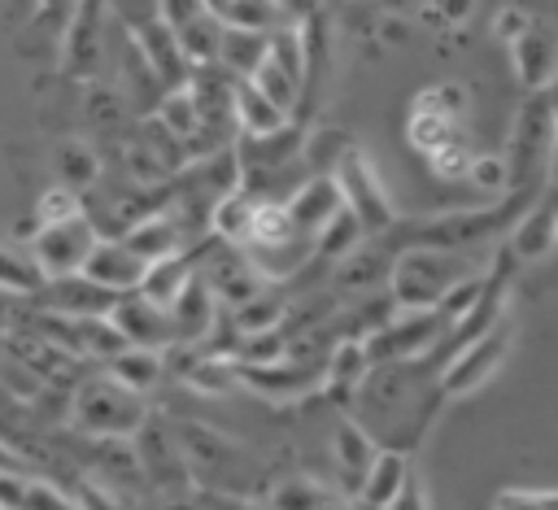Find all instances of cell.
<instances>
[{"label": "cell", "mask_w": 558, "mask_h": 510, "mask_svg": "<svg viewBox=\"0 0 558 510\" xmlns=\"http://www.w3.org/2000/svg\"><path fill=\"white\" fill-rule=\"evenodd\" d=\"M170 314V327H174V344H192V340H205L218 323V301L214 292L205 288L201 275L187 279V288L174 296V305L166 309Z\"/></svg>", "instance_id": "obj_13"}, {"label": "cell", "mask_w": 558, "mask_h": 510, "mask_svg": "<svg viewBox=\"0 0 558 510\" xmlns=\"http://www.w3.org/2000/svg\"><path fill=\"white\" fill-rule=\"evenodd\" d=\"M493 31H497V39L510 48L514 39H523V35L532 31V22H527V13H523V9L506 4V9H497V17H493Z\"/></svg>", "instance_id": "obj_46"}, {"label": "cell", "mask_w": 558, "mask_h": 510, "mask_svg": "<svg viewBox=\"0 0 558 510\" xmlns=\"http://www.w3.org/2000/svg\"><path fill=\"white\" fill-rule=\"evenodd\" d=\"M201 279H205V288L214 292V301H227L231 305V314L240 309V305H248L257 292H262V279L253 275V266L244 262V253H222V257H214L205 270H196Z\"/></svg>", "instance_id": "obj_14"}, {"label": "cell", "mask_w": 558, "mask_h": 510, "mask_svg": "<svg viewBox=\"0 0 558 510\" xmlns=\"http://www.w3.org/2000/svg\"><path fill=\"white\" fill-rule=\"evenodd\" d=\"M275 327H283V301L279 296L257 292L248 305L235 309V331L240 336H257V331H275Z\"/></svg>", "instance_id": "obj_39"}, {"label": "cell", "mask_w": 558, "mask_h": 510, "mask_svg": "<svg viewBox=\"0 0 558 510\" xmlns=\"http://www.w3.org/2000/svg\"><path fill=\"white\" fill-rule=\"evenodd\" d=\"M109 327L122 336L126 349H153V353H166L174 344V327H170V314L148 305L144 296H118V305L109 309Z\"/></svg>", "instance_id": "obj_8"}, {"label": "cell", "mask_w": 558, "mask_h": 510, "mask_svg": "<svg viewBox=\"0 0 558 510\" xmlns=\"http://www.w3.org/2000/svg\"><path fill=\"white\" fill-rule=\"evenodd\" d=\"M70 501H74V510H126L122 497H118L109 484H100V479H83V484L70 493Z\"/></svg>", "instance_id": "obj_45"}, {"label": "cell", "mask_w": 558, "mask_h": 510, "mask_svg": "<svg viewBox=\"0 0 558 510\" xmlns=\"http://www.w3.org/2000/svg\"><path fill=\"white\" fill-rule=\"evenodd\" d=\"M166 510H196V506H187V501H174V506H166Z\"/></svg>", "instance_id": "obj_49"}, {"label": "cell", "mask_w": 558, "mask_h": 510, "mask_svg": "<svg viewBox=\"0 0 558 510\" xmlns=\"http://www.w3.org/2000/svg\"><path fill=\"white\" fill-rule=\"evenodd\" d=\"M183 379H187V388H196V392H205V397H227V392L240 388L231 357H196V362L183 371Z\"/></svg>", "instance_id": "obj_33"}, {"label": "cell", "mask_w": 558, "mask_h": 510, "mask_svg": "<svg viewBox=\"0 0 558 510\" xmlns=\"http://www.w3.org/2000/svg\"><path fill=\"white\" fill-rule=\"evenodd\" d=\"M405 479H410V458H405L401 449H379L375 466L366 471V479H362V488H357V501H362L366 510H388Z\"/></svg>", "instance_id": "obj_23"}, {"label": "cell", "mask_w": 558, "mask_h": 510, "mask_svg": "<svg viewBox=\"0 0 558 510\" xmlns=\"http://www.w3.org/2000/svg\"><path fill=\"white\" fill-rule=\"evenodd\" d=\"M100 57V9L96 4H78L70 13L65 39H61V70L70 74H87Z\"/></svg>", "instance_id": "obj_19"}, {"label": "cell", "mask_w": 558, "mask_h": 510, "mask_svg": "<svg viewBox=\"0 0 558 510\" xmlns=\"http://www.w3.org/2000/svg\"><path fill=\"white\" fill-rule=\"evenodd\" d=\"M196 275V266H192V257H166V262H153L148 270H144V279H140V288H135V296H144L148 305H157V309H170L174 305V296L187 288V279Z\"/></svg>", "instance_id": "obj_24"}, {"label": "cell", "mask_w": 558, "mask_h": 510, "mask_svg": "<svg viewBox=\"0 0 558 510\" xmlns=\"http://www.w3.org/2000/svg\"><path fill=\"white\" fill-rule=\"evenodd\" d=\"M554 131H558V109H554Z\"/></svg>", "instance_id": "obj_51"}, {"label": "cell", "mask_w": 558, "mask_h": 510, "mask_svg": "<svg viewBox=\"0 0 558 510\" xmlns=\"http://www.w3.org/2000/svg\"><path fill=\"white\" fill-rule=\"evenodd\" d=\"M366 375H371V357H366L362 340H340V344L327 353V362H323V384H318V392L331 397V401H349V397L362 388Z\"/></svg>", "instance_id": "obj_17"}, {"label": "cell", "mask_w": 558, "mask_h": 510, "mask_svg": "<svg viewBox=\"0 0 558 510\" xmlns=\"http://www.w3.org/2000/svg\"><path fill=\"white\" fill-rule=\"evenodd\" d=\"M266 61L279 65L296 87H305V70H310V44H305V26H279L270 31V48Z\"/></svg>", "instance_id": "obj_30"}, {"label": "cell", "mask_w": 558, "mask_h": 510, "mask_svg": "<svg viewBox=\"0 0 558 510\" xmlns=\"http://www.w3.org/2000/svg\"><path fill=\"white\" fill-rule=\"evenodd\" d=\"M458 139V131H453V122L449 118H427V113H410V144L427 157V153H436V148H445V144H453Z\"/></svg>", "instance_id": "obj_42"}, {"label": "cell", "mask_w": 558, "mask_h": 510, "mask_svg": "<svg viewBox=\"0 0 558 510\" xmlns=\"http://www.w3.org/2000/svg\"><path fill=\"white\" fill-rule=\"evenodd\" d=\"M510 161L506 153H471V166H466V183L480 187L484 196H501L510 187Z\"/></svg>", "instance_id": "obj_37"}, {"label": "cell", "mask_w": 558, "mask_h": 510, "mask_svg": "<svg viewBox=\"0 0 558 510\" xmlns=\"http://www.w3.org/2000/svg\"><path fill=\"white\" fill-rule=\"evenodd\" d=\"M44 305H48V314L61 318V323H87V318H109V309L118 305V296L105 292V288H96V283H87L83 275H74V279L48 283Z\"/></svg>", "instance_id": "obj_12"}, {"label": "cell", "mask_w": 558, "mask_h": 510, "mask_svg": "<svg viewBox=\"0 0 558 510\" xmlns=\"http://www.w3.org/2000/svg\"><path fill=\"white\" fill-rule=\"evenodd\" d=\"M144 270H148V266H144L122 240H105V235L92 244V253H87V262H83V279L96 283V288H105V292H113V296H131V292L140 288Z\"/></svg>", "instance_id": "obj_10"}, {"label": "cell", "mask_w": 558, "mask_h": 510, "mask_svg": "<svg viewBox=\"0 0 558 510\" xmlns=\"http://www.w3.org/2000/svg\"><path fill=\"white\" fill-rule=\"evenodd\" d=\"M253 209H257V196H248V187H235L227 196H218L209 222H214V235L222 244H248V227H253Z\"/></svg>", "instance_id": "obj_28"}, {"label": "cell", "mask_w": 558, "mask_h": 510, "mask_svg": "<svg viewBox=\"0 0 558 510\" xmlns=\"http://www.w3.org/2000/svg\"><path fill=\"white\" fill-rule=\"evenodd\" d=\"M122 244H126L144 266H153V262L179 257V248H183V227H179L170 214H148V218H140V222L126 227Z\"/></svg>", "instance_id": "obj_16"}, {"label": "cell", "mask_w": 558, "mask_h": 510, "mask_svg": "<svg viewBox=\"0 0 558 510\" xmlns=\"http://www.w3.org/2000/svg\"><path fill=\"white\" fill-rule=\"evenodd\" d=\"M296 231L288 222V209L283 201H257L253 209V227H248V244L244 248H279V244H292Z\"/></svg>", "instance_id": "obj_31"}, {"label": "cell", "mask_w": 558, "mask_h": 510, "mask_svg": "<svg viewBox=\"0 0 558 510\" xmlns=\"http://www.w3.org/2000/svg\"><path fill=\"white\" fill-rule=\"evenodd\" d=\"M388 510H427V493H423V484L410 475L405 484H401V493L392 497V506Z\"/></svg>", "instance_id": "obj_47"}, {"label": "cell", "mask_w": 558, "mask_h": 510, "mask_svg": "<svg viewBox=\"0 0 558 510\" xmlns=\"http://www.w3.org/2000/svg\"><path fill=\"white\" fill-rule=\"evenodd\" d=\"M266 48H270V35H253V31H222V44H218V61L244 83L253 78V70L266 61Z\"/></svg>", "instance_id": "obj_29"}, {"label": "cell", "mask_w": 558, "mask_h": 510, "mask_svg": "<svg viewBox=\"0 0 558 510\" xmlns=\"http://www.w3.org/2000/svg\"><path fill=\"white\" fill-rule=\"evenodd\" d=\"M427 166H432V174H436V179H466L471 148H466L462 139H453V144H445V148L427 153Z\"/></svg>", "instance_id": "obj_44"}, {"label": "cell", "mask_w": 558, "mask_h": 510, "mask_svg": "<svg viewBox=\"0 0 558 510\" xmlns=\"http://www.w3.org/2000/svg\"><path fill=\"white\" fill-rule=\"evenodd\" d=\"M510 344H514V323H510V314H501L484 336H475L471 344H462L440 366V392L445 397H471L475 388H484L497 375V366L506 362Z\"/></svg>", "instance_id": "obj_4"}, {"label": "cell", "mask_w": 558, "mask_h": 510, "mask_svg": "<svg viewBox=\"0 0 558 510\" xmlns=\"http://www.w3.org/2000/svg\"><path fill=\"white\" fill-rule=\"evenodd\" d=\"M493 510H558L554 488H501Z\"/></svg>", "instance_id": "obj_43"}, {"label": "cell", "mask_w": 558, "mask_h": 510, "mask_svg": "<svg viewBox=\"0 0 558 510\" xmlns=\"http://www.w3.org/2000/svg\"><path fill=\"white\" fill-rule=\"evenodd\" d=\"M157 122L166 126V135L174 139H192L201 131V118H196V105H192V92L179 87V92H166L161 109H157Z\"/></svg>", "instance_id": "obj_36"}, {"label": "cell", "mask_w": 558, "mask_h": 510, "mask_svg": "<svg viewBox=\"0 0 558 510\" xmlns=\"http://www.w3.org/2000/svg\"><path fill=\"white\" fill-rule=\"evenodd\" d=\"M231 118L240 122V131H244V139H266V135H279L292 118L288 113H279L253 83H235L231 87Z\"/></svg>", "instance_id": "obj_22"}, {"label": "cell", "mask_w": 558, "mask_h": 510, "mask_svg": "<svg viewBox=\"0 0 558 510\" xmlns=\"http://www.w3.org/2000/svg\"><path fill=\"white\" fill-rule=\"evenodd\" d=\"M327 506H331V497L314 479H305V475L283 479L275 488V497H270V510H327Z\"/></svg>", "instance_id": "obj_40"}, {"label": "cell", "mask_w": 558, "mask_h": 510, "mask_svg": "<svg viewBox=\"0 0 558 510\" xmlns=\"http://www.w3.org/2000/svg\"><path fill=\"white\" fill-rule=\"evenodd\" d=\"M131 39H135V48H140V57H144V65L153 70L157 83H166L170 92L187 87V74H192V70H187V61H183V52H179L170 26L157 17V4L144 13V22L131 26Z\"/></svg>", "instance_id": "obj_9"}, {"label": "cell", "mask_w": 558, "mask_h": 510, "mask_svg": "<svg viewBox=\"0 0 558 510\" xmlns=\"http://www.w3.org/2000/svg\"><path fill=\"white\" fill-rule=\"evenodd\" d=\"M554 248H558V222H554Z\"/></svg>", "instance_id": "obj_50"}, {"label": "cell", "mask_w": 558, "mask_h": 510, "mask_svg": "<svg viewBox=\"0 0 558 510\" xmlns=\"http://www.w3.org/2000/svg\"><path fill=\"white\" fill-rule=\"evenodd\" d=\"M70 423L96 440H135L148 423V401L109 375H92L70 397Z\"/></svg>", "instance_id": "obj_1"}, {"label": "cell", "mask_w": 558, "mask_h": 510, "mask_svg": "<svg viewBox=\"0 0 558 510\" xmlns=\"http://www.w3.org/2000/svg\"><path fill=\"white\" fill-rule=\"evenodd\" d=\"M331 458H336L344 484L357 493L362 479H366V471H371L375 458H379V445L371 440V432H366L362 423L344 418V423H336V432H331Z\"/></svg>", "instance_id": "obj_18"}, {"label": "cell", "mask_w": 558, "mask_h": 510, "mask_svg": "<svg viewBox=\"0 0 558 510\" xmlns=\"http://www.w3.org/2000/svg\"><path fill=\"white\" fill-rule=\"evenodd\" d=\"M549 179L558 187V131H554V144H549Z\"/></svg>", "instance_id": "obj_48"}, {"label": "cell", "mask_w": 558, "mask_h": 510, "mask_svg": "<svg viewBox=\"0 0 558 510\" xmlns=\"http://www.w3.org/2000/svg\"><path fill=\"white\" fill-rule=\"evenodd\" d=\"M96 240H100V235H96L92 218L83 214V218L61 222V227H39L26 257H31L35 275H39L44 283H57V279L83 275V262H87V253H92Z\"/></svg>", "instance_id": "obj_5"}, {"label": "cell", "mask_w": 558, "mask_h": 510, "mask_svg": "<svg viewBox=\"0 0 558 510\" xmlns=\"http://www.w3.org/2000/svg\"><path fill=\"white\" fill-rule=\"evenodd\" d=\"M366 244V231L357 227V218L349 209H340L318 235H314V257H327V262H344L353 248Z\"/></svg>", "instance_id": "obj_32"}, {"label": "cell", "mask_w": 558, "mask_h": 510, "mask_svg": "<svg viewBox=\"0 0 558 510\" xmlns=\"http://www.w3.org/2000/svg\"><path fill=\"white\" fill-rule=\"evenodd\" d=\"M35 227H61V222H74V218H83V196L78 192H70V187H48L39 201H35Z\"/></svg>", "instance_id": "obj_38"}, {"label": "cell", "mask_w": 558, "mask_h": 510, "mask_svg": "<svg viewBox=\"0 0 558 510\" xmlns=\"http://www.w3.org/2000/svg\"><path fill=\"white\" fill-rule=\"evenodd\" d=\"M445 331H449V323L436 309H418V314H401L397 309L375 336L362 340V349H366L371 366H379V362H405V357L427 353Z\"/></svg>", "instance_id": "obj_6"}, {"label": "cell", "mask_w": 558, "mask_h": 510, "mask_svg": "<svg viewBox=\"0 0 558 510\" xmlns=\"http://www.w3.org/2000/svg\"><path fill=\"white\" fill-rule=\"evenodd\" d=\"M283 209H288L292 231L305 235V240H314V235H318L344 205H340L336 179H331V174H314V179H305V183L283 201Z\"/></svg>", "instance_id": "obj_11"}, {"label": "cell", "mask_w": 558, "mask_h": 510, "mask_svg": "<svg viewBox=\"0 0 558 510\" xmlns=\"http://www.w3.org/2000/svg\"><path fill=\"white\" fill-rule=\"evenodd\" d=\"M174 35V44H179V52H183V61H187V70H201V65H214L218 61V44H222V26L214 22V13L201 4V13L196 17H187L179 31H170Z\"/></svg>", "instance_id": "obj_25"}, {"label": "cell", "mask_w": 558, "mask_h": 510, "mask_svg": "<svg viewBox=\"0 0 558 510\" xmlns=\"http://www.w3.org/2000/svg\"><path fill=\"white\" fill-rule=\"evenodd\" d=\"M57 170H61V187L78 192V187H87V183L96 179L100 161H96V153H92L83 139H65L61 153H57Z\"/></svg>", "instance_id": "obj_35"}, {"label": "cell", "mask_w": 558, "mask_h": 510, "mask_svg": "<svg viewBox=\"0 0 558 510\" xmlns=\"http://www.w3.org/2000/svg\"><path fill=\"white\" fill-rule=\"evenodd\" d=\"M0 510H74V501L52 479L0 471Z\"/></svg>", "instance_id": "obj_21"}, {"label": "cell", "mask_w": 558, "mask_h": 510, "mask_svg": "<svg viewBox=\"0 0 558 510\" xmlns=\"http://www.w3.org/2000/svg\"><path fill=\"white\" fill-rule=\"evenodd\" d=\"M214 13V22L222 31H253V35H270V26L279 22V4L270 0H209L205 4Z\"/></svg>", "instance_id": "obj_26"}, {"label": "cell", "mask_w": 558, "mask_h": 510, "mask_svg": "<svg viewBox=\"0 0 558 510\" xmlns=\"http://www.w3.org/2000/svg\"><path fill=\"white\" fill-rule=\"evenodd\" d=\"M510 57H514L519 83H523L527 92L545 96V92H549V83H554V74H558V39L532 26L523 39H514V44H510Z\"/></svg>", "instance_id": "obj_15"}, {"label": "cell", "mask_w": 558, "mask_h": 510, "mask_svg": "<svg viewBox=\"0 0 558 510\" xmlns=\"http://www.w3.org/2000/svg\"><path fill=\"white\" fill-rule=\"evenodd\" d=\"M331 179H336L340 205H344V209L357 218V227H362L366 235H384V231L397 222L392 196H388V187H384V179H379L375 161H371V157H366L357 144H349V148L336 157Z\"/></svg>", "instance_id": "obj_3"}, {"label": "cell", "mask_w": 558, "mask_h": 510, "mask_svg": "<svg viewBox=\"0 0 558 510\" xmlns=\"http://www.w3.org/2000/svg\"><path fill=\"white\" fill-rule=\"evenodd\" d=\"M554 222H558V205L549 196H541L510 231V257L514 262H536L545 253H554Z\"/></svg>", "instance_id": "obj_20"}, {"label": "cell", "mask_w": 558, "mask_h": 510, "mask_svg": "<svg viewBox=\"0 0 558 510\" xmlns=\"http://www.w3.org/2000/svg\"><path fill=\"white\" fill-rule=\"evenodd\" d=\"M462 279H466V270L458 266V257L449 248H405L388 266V301L401 314L436 309L449 296V288Z\"/></svg>", "instance_id": "obj_2"}, {"label": "cell", "mask_w": 558, "mask_h": 510, "mask_svg": "<svg viewBox=\"0 0 558 510\" xmlns=\"http://www.w3.org/2000/svg\"><path fill=\"white\" fill-rule=\"evenodd\" d=\"M235 379H240V388H248L266 401H301L305 392H314L323 384V362L314 366V362L288 353L283 362H270V366H235Z\"/></svg>", "instance_id": "obj_7"}, {"label": "cell", "mask_w": 558, "mask_h": 510, "mask_svg": "<svg viewBox=\"0 0 558 510\" xmlns=\"http://www.w3.org/2000/svg\"><path fill=\"white\" fill-rule=\"evenodd\" d=\"M39 288H44V279L35 275L31 257L0 244V292H22L26 296V292H39Z\"/></svg>", "instance_id": "obj_41"}, {"label": "cell", "mask_w": 558, "mask_h": 510, "mask_svg": "<svg viewBox=\"0 0 558 510\" xmlns=\"http://www.w3.org/2000/svg\"><path fill=\"white\" fill-rule=\"evenodd\" d=\"M161 371H166V353H153V349H122L118 357L105 362V375L140 397L161 379Z\"/></svg>", "instance_id": "obj_27"}, {"label": "cell", "mask_w": 558, "mask_h": 510, "mask_svg": "<svg viewBox=\"0 0 558 510\" xmlns=\"http://www.w3.org/2000/svg\"><path fill=\"white\" fill-rule=\"evenodd\" d=\"M388 266H392V262H379V253H371V248L362 244V248H353L344 262H336V283L349 288V292H357V288L384 283Z\"/></svg>", "instance_id": "obj_34"}]
</instances>
